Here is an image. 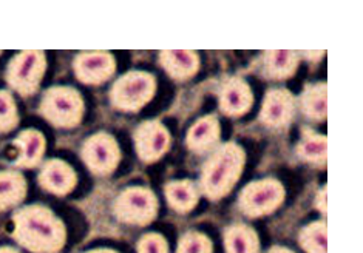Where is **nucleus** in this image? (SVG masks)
Returning <instances> with one entry per match:
<instances>
[{
    "label": "nucleus",
    "mask_w": 363,
    "mask_h": 253,
    "mask_svg": "<svg viewBox=\"0 0 363 253\" xmlns=\"http://www.w3.org/2000/svg\"><path fill=\"white\" fill-rule=\"evenodd\" d=\"M135 147L140 159L152 164L169 150L170 135L158 120H147L135 130Z\"/></svg>",
    "instance_id": "1a4fd4ad"
},
{
    "label": "nucleus",
    "mask_w": 363,
    "mask_h": 253,
    "mask_svg": "<svg viewBox=\"0 0 363 253\" xmlns=\"http://www.w3.org/2000/svg\"><path fill=\"white\" fill-rule=\"evenodd\" d=\"M40 115L59 128H73L81 124L84 101L70 86H53L40 102Z\"/></svg>",
    "instance_id": "7ed1b4c3"
},
{
    "label": "nucleus",
    "mask_w": 363,
    "mask_h": 253,
    "mask_svg": "<svg viewBox=\"0 0 363 253\" xmlns=\"http://www.w3.org/2000/svg\"><path fill=\"white\" fill-rule=\"evenodd\" d=\"M303 110L308 116L322 119L326 115V86L325 85H315L311 86L303 94Z\"/></svg>",
    "instance_id": "412c9836"
},
{
    "label": "nucleus",
    "mask_w": 363,
    "mask_h": 253,
    "mask_svg": "<svg viewBox=\"0 0 363 253\" xmlns=\"http://www.w3.org/2000/svg\"><path fill=\"white\" fill-rule=\"evenodd\" d=\"M298 153L303 156V159L309 162H325L326 159V139L322 136H315L308 133L303 142L298 147Z\"/></svg>",
    "instance_id": "5701e85b"
},
{
    "label": "nucleus",
    "mask_w": 363,
    "mask_h": 253,
    "mask_svg": "<svg viewBox=\"0 0 363 253\" xmlns=\"http://www.w3.org/2000/svg\"><path fill=\"white\" fill-rule=\"evenodd\" d=\"M45 55L42 51H22L13 57L6 68V82L11 89L22 96H31L39 90L42 77L45 73Z\"/></svg>",
    "instance_id": "39448f33"
},
{
    "label": "nucleus",
    "mask_w": 363,
    "mask_h": 253,
    "mask_svg": "<svg viewBox=\"0 0 363 253\" xmlns=\"http://www.w3.org/2000/svg\"><path fill=\"white\" fill-rule=\"evenodd\" d=\"M245 167V152L237 144H224L203 167L201 190L209 199H220L237 184Z\"/></svg>",
    "instance_id": "f03ea898"
},
{
    "label": "nucleus",
    "mask_w": 363,
    "mask_h": 253,
    "mask_svg": "<svg viewBox=\"0 0 363 253\" xmlns=\"http://www.w3.org/2000/svg\"><path fill=\"white\" fill-rule=\"evenodd\" d=\"M138 253H169L167 241L158 233L145 235L138 242Z\"/></svg>",
    "instance_id": "a878e982"
},
{
    "label": "nucleus",
    "mask_w": 363,
    "mask_h": 253,
    "mask_svg": "<svg viewBox=\"0 0 363 253\" xmlns=\"http://www.w3.org/2000/svg\"><path fill=\"white\" fill-rule=\"evenodd\" d=\"M13 238L33 253H56L64 247L67 230L47 207H22L13 216Z\"/></svg>",
    "instance_id": "f257e3e1"
},
{
    "label": "nucleus",
    "mask_w": 363,
    "mask_h": 253,
    "mask_svg": "<svg viewBox=\"0 0 363 253\" xmlns=\"http://www.w3.org/2000/svg\"><path fill=\"white\" fill-rule=\"evenodd\" d=\"M220 139V124L215 116L198 119L187 133V147L195 153L212 150Z\"/></svg>",
    "instance_id": "dca6fc26"
},
{
    "label": "nucleus",
    "mask_w": 363,
    "mask_h": 253,
    "mask_svg": "<svg viewBox=\"0 0 363 253\" xmlns=\"http://www.w3.org/2000/svg\"><path fill=\"white\" fill-rule=\"evenodd\" d=\"M284 190L280 182L274 179L257 181L241 191L238 204L241 212L247 216H263L274 212L281 204Z\"/></svg>",
    "instance_id": "0eeeda50"
},
{
    "label": "nucleus",
    "mask_w": 363,
    "mask_h": 253,
    "mask_svg": "<svg viewBox=\"0 0 363 253\" xmlns=\"http://www.w3.org/2000/svg\"><path fill=\"white\" fill-rule=\"evenodd\" d=\"M82 159L94 173L106 176L113 173L121 159V152L116 139L108 133H96L82 145Z\"/></svg>",
    "instance_id": "6e6552de"
},
{
    "label": "nucleus",
    "mask_w": 363,
    "mask_h": 253,
    "mask_svg": "<svg viewBox=\"0 0 363 253\" xmlns=\"http://www.w3.org/2000/svg\"><path fill=\"white\" fill-rule=\"evenodd\" d=\"M74 74L82 84L99 85L116 72V60L107 51L82 53L74 59Z\"/></svg>",
    "instance_id": "9d476101"
},
{
    "label": "nucleus",
    "mask_w": 363,
    "mask_h": 253,
    "mask_svg": "<svg viewBox=\"0 0 363 253\" xmlns=\"http://www.w3.org/2000/svg\"><path fill=\"white\" fill-rule=\"evenodd\" d=\"M27 195V181L19 172H0V212L19 206Z\"/></svg>",
    "instance_id": "f3484780"
},
{
    "label": "nucleus",
    "mask_w": 363,
    "mask_h": 253,
    "mask_svg": "<svg viewBox=\"0 0 363 253\" xmlns=\"http://www.w3.org/2000/svg\"><path fill=\"white\" fill-rule=\"evenodd\" d=\"M113 212L121 223L147 225L155 220L158 213V201L150 190L130 187L116 198Z\"/></svg>",
    "instance_id": "423d86ee"
},
{
    "label": "nucleus",
    "mask_w": 363,
    "mask_h": 253,
    "mask_svg": "<svg viewBox=\"0 0 363 253\" xmlns=\"http://www.w3.org/2000/svg\"><path fill=\"white\" fill-rule=\"evenodd\" d=\"M85 253H116V252L108 250V249H96V250H90V252H85Z\"/></svg>",
    "instance_id": "cd10ccee"
},
{
    "label": "nucleus",
    "mask_w": 363,
    "mask_h": 253,
    "mask_svg": "<svg viewBox=\"0 0 363 253\" xmlns=\"http://www.w3.org/2000/svg\"><path fill=\"white\" fill-rule=\"evenodd\" d=\"M228 253H257L258 238L252 229L246 225H233L224 237Z\"/></svg>",
    "instance_id": "6ab92c4d"
},
{
    "label": "nucleus",
    "mask_w": 363,
    "mask_h": 253,
    "mask_svg": "<svg viewBox=\"0 0 363 253\" xmlns=\"http://www.w3.org/2000/svg\"><path fill=\"white\" fill-rule=\"evenodd\" d=\"M300 242L308 253H326V227L323 223L308 225L300 235Z\"/></svg>",
    "instance_id": "4be33fe9"
},
{
    "label": "nucleus",
    "mask_w": 363,
    "mask_h": 253,
    "mask_svg": "<svg viewBox=\"0 0 363 253\" xmlns=\"http://www.w3.org/2000/svg\"><path fill=\"white\" fill-rule=\"evenodd\" d=\"M76 173L67 162L60 159H50L44 164L39 174L42 189L55 195H67L76 187Z\"/></svg>",
    "instance_id": "9b49d317"
},
{
    "label": "nucleus",
    "mask_w": 363,
    "mask_h": 253,
    "mask_svg": "<svg viewBox=\"0 0 363 253\" xmlns=\"http://www.w3.org/2000/svg\"><path fill=\"white\" fill-rule=\"evenodd\" d=\"M252 91L249 85L238 77L229 79L220 93V108L228 116H241L252 107Z\"/></svg>",
    "instance_id": "f8f14e48"
},
{
    "label": "nucleus",
    "mask_w": 363,
    "mask_h": 253,
    "mask_svg": "<svg viewBox=\"0 0 363 253\" xmlns=\"http://www.w3.org/2000/svg\"><path fill=\"white\" fill-rule=\"evenodd\" d=\"M297 57L291 51H269L264 56V74L274 79H283L294 73Z\"/></svg>",
    "instance_id": "aec40b11"
},
{
    "label": "nucleus",
    "mask_w": 363,
    "mask_h": 253,
    "mask_svg": "<svg viewBox=\"0 0 363 253\" xmlns=\"http://www.w3.org/2000/svg\"><path fill=\"white\" fill-rule=\"evenodd\" d=\"M267 253H294V252H291V250H288V249H283V247H274V249H271Z\"/></svg>",
    "instance_id": "bb28decb"
},
{
    "label": "nucleus",
    "mask_w": 363,
    "mask_h": 253,
    "mask_svg": "<svg viewBox=\"0 0 363 253\" xmlns=\"http://www.w3.org/2000/svg\"><path fill=\"white\" fill-rule=\"evenodd\" d=\"M177 253H212V242L203 233L189 232L181 238Z\"/></svg>",
    "instance_id": "393cba45"
},
{
    "label": "nucleus",
    "mask_w": 363,
    "mask_h": 253,
    "mask_svg": "<svg viewBox=\"0 0 363 253\" xmlns=\"http://www.w3.org/2000/svg\"><path fill=\"white\" fill-rule=\"evenodd\" d=\"M0 253H19V252L11 247H0Z\"/></svg>",
    "instance_id": "c85d7f7f"
},
{
    "label": "nucleus",
    "mask_w": 363,
    "mask_h": 253,
    "mask_svg": "<svg viewBox=\"0 0 363 253\" xmlns=\"http://www.w3.org/2000/svg\"><path fill=\"white\" fill-rule=\"evenodd\" d=\"M19 124V115L13 96L0 90V133H8Z\"/></svg>",
    "instance_id": "b1692460"
},
{
    "label": "nucleus",
    "mask_w": 363,
    "mask_h": 253,
    "mask_svg": "<svg viewBox=\"0 0 363 253\" xmlns=\"http://www.w3.org/2000/svg\"><path fill=\"white\" fill-rule=\"evenodd\" d=\"M162 68L175 81H187L195 76L200 68V59L194 51L167 50L160 55Z\"/></svg>",
    "instance_id": "4468645a"
},
{
    "label": "nucleus",
    "mask_w": 363,
    "mask_h": 253,
    "mask_svg": "<svg viewBox=\"0 0 363 253\" xmlns=\"http://www.w3.org/2000/svg\"><path fill=\"white\" fill-rule=\"evenodd\" d=\"M14 145L21 150L16 161L19 169L38 167L45 153V137L38 130H25L14 139Z\"/></svg>",
    "instance_id": "2eb2a0df"
},
{
    "label": "nucleus",
    "mask_w": 363,
    "mask_h": 253,
    "mask_svg": "<svg viewBox=\"0 0 363 253\" xmlns=\"http://www.w3.org/2000/svg\"><path fill=\"white\" fill-rule=\"evenodd\" d=\"M155 91L157 81L149 73L130 72L115 82L110 91L111 106L124 113H135L149 103Z\"/></svg>",
    "instance_id": "20e7f679"
},
{
    "label": "nucleus",
    "mask_w": 363,
    "mask_h": 253,
    "mask_svg": "<svg viewBox=\"0 0 363 253\" xmlns=\"http://www.w3.org/2000/svg\"><path fill=\"white\" fill-rule=\"evenodd\" d=\"M169 206L179 213L194 210L198 204V191L190 181H172L164 189Z\"/></svg>",
    "instance_id": "a211bd4d"
},
{
    "label": "nucleus",
    "mask_w": 363,
    "mask_h": 253,
    "mask_svg": "<svg viewBox=\"0 0 363 253\" xmlns=\"http://www.w3.org/2000/svg\"><path fill=\"white\" fill-rule=\"evenodd\" d=\"M292 110L294 102L291 94L284 90H272L266 94L260 118L266 125L281 127L291 120Z\"/></svg>",
    "instance_id": "ddd939ff"
}]
</instances>
